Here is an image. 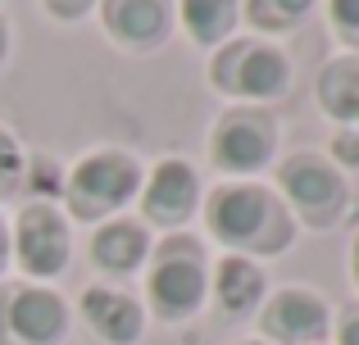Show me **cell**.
I'll return each mask as SVG.
<instances>
[{
  "label": "cell",
  "mask_w": 359,
  "mask_h": 345,
  "mask_svg": "<svg viewBox=\"0 0 359 345\" xmlns=\"http://www.w3.org/2000/svg\"><path fill=\"white\" fill-rule=\"evenodd\" d=\"M314 0H245V18L259 32H287L309 14Z\"/></svg>",
  "instance_id": "e0dca14e"
},
{
  "label": "cell",
  "mask_w": 359,
  "mask_h": 345,
  "mask_svg": "<svg viewBox=\"0 0 359 345\" xmlns=\"http://www.w3.org/2000/svg\"><path fill=\"white\" fill-rule=\"evenodd\" d=\"M150 304H155L164 318H191L205 300V255L191 237H168L155 250V264L146 277Z\"/></svg>",
  "instance_id": "277c9868"
},
{
  "label": "cell",
  "mask_w": 359,
  "mask_h": 345,
  "mask_svg": "<svg viewBox=\"0 0 359 345\" xmlns=\"http://www.w3.org/2000/svg\"><path fill=\"white\" fill-rule=\"evenodd\" d=\"M210 232L232 250H250V255H278L296 237V218L287 204L269 191V186H219L210 200Z\"/></svg>",
  "instance_id": "6da1fadb"
},
{
  "label": "cell",
  "mask_w": 359,
  "mask_h": 345,
  "mask_svg": "<svg viewBox=\"0 0 359 345\" xmlns=\"http://www.w3.org/2000/svg\"><path fill=\"white\" fill-rule=\"evenodd\" d=\"M5 55H9V27L0 23V64H5Z\"/></svg>",
  "instance_id": "cb8c5ba5"
},
{
  "label": "cell",
  "mask_w": 359,
  "mask_h": 345,
  "mask_svg": "<svg viewBox=\"0 0 359 345\" xmlns=\"http://www.w3.org/2000/svg\"><path fill=\"white\" fill-rule=\"evenodd\" d=\"M318 100L332 118L359 123V55H341L318 73Z\"/></svg>",
  "instance_id": "9a60e30c"
},
{
  "label": "cell",
  "mask_w": 359,
  "mask_h": 345,
  "mask_svg": "<svg viewBox=\"0 0 359 345\" xmlns=\"http://www.w3.org/2000/svg\"><path fill=\"white\" fill-rule=\"evenodd\" d=\"M332 5V27L346 45L359 50V0H327Z\"/></svg>",
  "instance_id": "d6986e66"
},
{
  "label": "cell",
  "mask_w": 359,
  "mask_h": 345,
  "mask_svg": "<svg viewBox=\"0 0 359 345\" xmlns=\"http://www.w3.org/2000/svg\"><path fill=\"white\" fill-rule=\"evenodd\" d=\"M82 318L105 345H132L141 337V328H146L141 304L128 291H114V286H91L82 295Z\"/></svg>",
  "instance_id": "7c38bea8"
},
{
  "label": "cell",
  "mask_w": 359,
  "mask_h": 345,
  "mask_svg": "<svg viewBox=\"0 0 359 345\" xmlns=\"http://www.w3.org/2000/svg\"><path fill=\"white\" fill-rule=\"evenodd\" d=\"M105 27L114 32V41L150 50V45L164 41L168 23H173V9L168 0H96Z\"/></svg>",
  "instance_id": "8fae6325"
},
{
  "label": "cell",
  "mask_w": 359,
  "mask_h": 345,
  "mask_svg": "<svg viewBox=\"0 0 359 345\" xmlns=\"http://www.w3.org/2000/svg\"><path fill=\"white\" fill-rule=\"evenodd\" d=\"M337 345H359V314H346L341 332H337Z\"/></svg>",
  "instance_id": "7402d4cb"
},
{
  "label": "cell",
  "mask_w": 359,
  "mask_h": 345,
  "mask_svg": "<svg viewBox=\"0 0 359 345\" xmlns=\"http://www.w3.org/2000/svg\"><path fill=\"white\" fill-rule=\"evenodd\" d=\"M91 5H96V0H46V9H50L55 18H82Z\"/></svg>",
  "instance_id": "ffe728a7"
},
{
  "label": "cell",
  "mask_w": 359,
  "mask_h": 345,
  "mask_svg": "<svg viewBox=\"0 0 359 345\" xmlns=\"http://www.w3.org/2000/svg\"><path fill=\"white\" fill-rule=\"evenodd\" d=\"M278 182H282V191H287L291 209H296L309 227H332V223L341 218L346 182L327 160H318V155H291L278 169Z\"/></svg>",
  "instance_id": "8992f818"
},
{
  "label": "cell",
  "mask_w": 359,
  "mask_h": 345,
  "mask_svg": "<svg viewBox=\"0 0 359 345\" xmlns=\"http://www.w3.org/2000/svg\"><path fill=\"white\" fill-rule=\"evenodd\" d=\"M219 91L241 100H278L291 91V59L264 41H223L210 64Z\"/></svg>",
  "instance_id": "3957f363"
},
{
  "label": "cell",
  "mask_w": 359,
  "mask_h": 345,
  "mask_svg": "<svg viewBox=\"0 0 359 345\" xmlns=\"http://www.w3.org/2000/svg\"><path fill=\"white\" fill-rule=\"evenodd\" d=\"M241 345H264V341H241Z\"/></svg>",
  "instance_id": "484cf974"
},
{
  "label": "cell",
  "mask_w": 359,
  "mask_h": 345,
  "mask_svg": "<svg viewBox=\"0 0 359 345\" xmlns=\"http://www.w3.org/2000/svg\"><path fill=\"white\" fill-rule=\"evenodd\" d=\"M23 173H27V164H23V150H18V141L5 132V127H0V200L18 191Z\"/></svg>",
  "instance_id": "ac0fdd59"
},
{
  "label": "cell",
  "mask_w": 359,
  "mask_h": 345,
  "mask_svg": "<svg viewBox=\"0 0 359 345\" xmlns=\"http://www.w3.org/2000/svg\"><path fill=\"white\" fill-rule=\"evenodd\" d=\"M210 150L223 173H259L278 150V127L264 109H228L214 123Z\"/></svg>",
  "instance_id": "52a82bcc"
},
{
  "label": "cell",
  "mask_w": 359,
  "mask_h": 345,
  "mask_svg": "<svg viewBox=\"0 0 359 345\" xmlns=\"http://www.w3.org/2000/svg\"><path fill=\"white\" fill-rule=\"evenodd\" d=\"M196 200H201V182H196V169L182 160H164L155 164V173L141 186V209H146L150 223L159 227H177V223L191 218Z\"/></svg>",
  "instance_id": "9c48e42d"
},
{
  "label": "cell",
  "mask_w": 359,
  "mask_h": 345,
  "mask_svg": "<svg viewBox=\"0 0 359 345\" xmlns=\"http://www.w3.org/2000/svg\"><path fill=\"white\" fill-rule=\"evenodd\" d=\"M264 332L282 345H318L327 337V304L305 286L273 295L264 309Z\"/></svg>",
  "instance_id": "30bf717a"
},
{
  "label": "cell",
  "mask_w": 359,
  "mask_h": 345,
  "mask_svg": "<svg viewBox=\"0 0 359 345\" xmlns=\"http://www.w3.org/2000/svg\"><path fill=\"white\" fill-rule=\"evenodd\" d=\"M9 241H14V255L27 277H55L69 264V223L50 204H27Z\"/></svg>",
  "instance_id": "ba28073f"
},
{
  "label": "cell",
  "mask_w": 359,
  "mask_h": 345,
  "mask_svg": "<svg viewBox=\"0 0 359 345\" xmlns=\"http://www.w3.org/2000/svg\"><path fill=\"white\" fill-rule=\"evenodd\" d=\"M146 250H150V241L132 218H114L91 237V259H96L105 273H118V277L137 273L141 259H146Z\"/></svg>",
  "instance_id": "4fadbf2b"
},
{
  "label": "cell",
  "mask_w": 359,
  "mask_h": 345,
  "mask_svg": "<svg viewBox=\"0 0 359 345\" xmlns=\"http://www.w3.org/2000/svg\"><path fill=\"white\" fill-rule=\"evenodd\" d=\"M141 191V164L123 150H96L69 173L64 195H69L73 218H105L123 209Z\"/></svg>",
  "instance_id": "7a4b0ae2"
},
{
  "label": "cell",
  "mask_w": 359,
  "mask_h": 345,
  "mask_svg": "<svg viewBox=\"0 0 359 345\" xmlns=\"http://www.w3.org/2000/svg\"><path fill=\"white\" fill-rule=\"evenodd\" d=\"M332 150H337V160H341V164H359V132H337Z\"/></svg>",
  "instance_id": "44dd1931"
},
{
  "label": "cell",
  "mask_w": 359,
  "mask_h": 345,
  "mask_svg": "<svg viewBox=\"0 0 359 345\" xmlns=\"http://www.w3.org/2000/svg\"><path fill=\"white\" fill-rule=\"evenodd\" d=\"M69 309L46 286H0V345H55Z\"/></svg>",
  "instance_id": "5b68a950"
},
{
  "label": "cell",
  "mask_w": 359,
  "mask_h": 345,
  "mask_svg": "<svg viewBox=\"0 0 359 345\" xmlns=\"http://www.w3.org/2000/svg\"><path fill=\"white\" fill-rule=\"evenodd\" d=\"M9 250H14V241H9V227H5V218H0V268H5Z\"/></svg>",
  "instance_id": "603a6c76"
},
{
  "label": "cell",
  "mask_w": 359,
  "mask_h": 345,
  "mask_svg": "<svg viewBox=\"0 0 359 345\" xmlns=\"http://www.w3.org/2000/svg\"><path fill=\"white\" fill-rule=\"evenodd\" d=\"M237 0H182V23L191 41L201 45H223L237 27Z\"/></svg>",
  "instance_id": "2e32d148"
},
{
  "label": "cell",
  "mask_w": 359,
  "mask_h": 345,
  "mask_svg": "<svg viewBox=\"0 0 359 345\" xmlns=\"http://www.w3.org/2000/svg\"><path fill=\"white\" fill-rule=\"evenodd\" d=\"M214 295H219V304L228 314H250L264 295V268L245 255L223 259L219 273H214Z\"/></svg>",
  "instance_id": "5bb4252c"
},
{
  "label": "cell",
  "mask_w": 359,
  "mask_h": 345,
  "mask_svg": "<svg viewBox=\"0 0 359 345\" xmlns=\"http://www.w3.org/2000/svg\"><path fill=\"white\" fill-rule=\"evenodd\" d=\"M351 273H355V282H359V241H355V250H351Z\"/></svg>",
  "instance_id": "d4e9b609"
}]
</instances>
